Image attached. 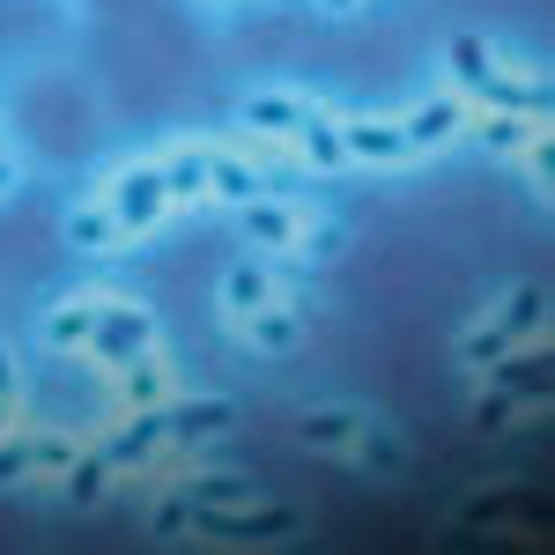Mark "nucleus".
I'll return each instance as SVG.
<instances>
[{
	"label": "nucleus",
	"mask_w": 555,
	"mask_h": 555,
	"mask_svg": "<svg viewBox=\"0 0 555 555\" xmlns=\"http://www.w3.org/2000/svg\"><path fill=\"white\" fill-rule=\"evenodd\" d=\"M156 341V326H149V311H127V304H96V326H89V356L96 363H112V371H127L141 363Z\"/></svg>",
	"instance_id": "nucleus-1"
},
{
	"label": "nucleus",
	"mask_w": 555,
	"mask_h": 555,
	"mask_svg": "<svg viewBox=\"0 0 555 555\" xmlns=\"http://www.w3.org/2000/svg\"><path fill=\"white\" fill-rule=\"evenodd\" d=\"M112 222H119V237H133V230H149L156 215H164V164H133V171H119V185H112Z\"/></svg>",
	"instance_id": "nucleus-2"
},
{
	"label": "nucleus",
	"mask_w": 555,
	"mask_h": 555,
	"mask_svg": "<svg viewBox=\"0 0 555 555\" xmlns=\"http://www.w3.org/2000/svg\"><path fill=\"white\" fill-rule=\"evenodd\" d=\"M193 518H201V526H208V533H222V541H267V533H289V526H297V518L289 512H222V504H193Z\"/></svg>",
	"instance_id": "nucleus-3"
},
{
	"label": "nucleus",
	"mask_w": 555,
	"mask_h": 555,
	"mask_svg": "<svg viewBox=\"0 0 555 555\" xmlns=\"http://www.w3.org/2000/svg\"><path fill=\"white\" fill-rule=\"evenodd\" d=\"M230 400H171L164 408V437H178V444H193V437H215V429H230Z\"/></svg>",
	"instance_id": "nucleus-4"
},
{
	"label": "nucleus",
	"mask_w": 555,
	"mask_h": 555,
	"mask_svg": "<svg viewBox=\"0 0 555 555\" xmlns=\"http://www.w3.org/2000/svg\"><path fill=\"white\" fill-rule=\"evenodd\" d=\"M156 444H164V408H141V415H133L127 429H112L104 460H112V467H141V460H149Z\"/></svg>",
	"instance_id": "nucleus-5"
},
{
	"label": "nucleus",
	"mask_w": 555,
	"mask_h": 555,
	"mask_svg": "<svg viewBox=\"0 0 555 555\" xmlns=\"http://www.w3.org/2000/svg\"><path fill=\"white\" fill-rule=\"evenodd\" d=\"M341 156L392 164V156H408V133H400V127H378V119H341Z\"/></svg>",
	"instance_id": "nucleus-6"
},
{
	"label": "nucleus",
	"mask_w": 555,
	"mask_h": 555,
	"mask_svg": "<svg viewBox=\"0 0 555 555\" xmlns=\"http://www.w3.org/2000/svg\"><path fill=\"white\" fill-rule=\"evenodd\" d=\"M481 104H496V112H533V119H548L555 112V89L533 75V82H504V75H489L481 82Z\"/></svg>",
	"instance_id": "nucleus-7"
},
{
	"label": "nucleus",
	"mask_w": 555,
	"mask_h": 555,
	"mask_svg": "<svg viewBox=\"0 0 555 555\" xmlns=\"http://www.w3.org/2000/svg\"><path fill=\"white\" fill-rule=\"evenodd\" d=\"M253 133H282V141H297V127H304V104L297 96H245V112H237Z\"/></svg>",
	"instance_id": "nucleus-8"
},
{
	"label": "nucleus",
	"mask_w": 555,
	"mask_h": 555,
	"mask_svg": "<svg viewBox=\"0 0 555 555\" xmlns=\"http://www.w3.org/2000/svg\"><path fill=\"white\" fill-rule=\"evenodd\" d=\"M237 230L259 237V245H297V215L274 208V201H245V208H237Z\"/></svg>",
	"instance_id": "nucleus-9"
},
{
	"label": "nucleus",
	"mask_w": 555,
	"mask_h": 555,
	"mask_svg": "<svg viewBox=\"0 0 555 555\" xmlns=\"http://www.w3.org/2000/svg\"><path fill=\"white\" fill-rule=\"evenodd\" d=\"M208 193V156L201 149H178L164 164V201H201Z\"/></svg>",
	"instance_id": "nucleus-10"
},
{
	"label": "nucleus",
	"mask_w": 555,
	"mask_h": 555,
	"mask_svg": "<svg viewBox=\"0 0 555 555\" xmlns=\"http://www.w3.org/2000/svg\"><path fill=\"white\" fill-rule=\"evenodd\" d=\"M489 371H496V385H504V392H518V400H548V363H541V356H533V363H518L512 348H504Z\"/></svg>",
	"instance_id": "nucleus-11"
},
{
	"label": "nucleus",
	"mask_w": 555,
	"mask_h": 555,
	"mask_svg": "<svg viewBox=\"0 0 555 555\" xmlns=\"http://www.w3.org/2000/svg\"><path fill=\"white\" fill-rule=\"evenodd\" d=\"M208 193H222L230 208H245V201H259V171L253 164H230V156H208Z\"/></svg>",
	"instance_id": "nucleus-12"
},
{
	"label": "nucleus",
	"mask_w": 555,
	"mask_h": 555,
	"mask_svg": "<svg viewBox=\"0 0 555 555\" xmlns=\"http://www.w3.org/2000/svg\"><path fill=\"white\" fill-rule=\"evenodd\" d=\"M460 119H467V112H460L452 96H437V104H423V112H415L400 133H408V149H429V141H444V133L460 127Z\"/></svg>",
	"instance_id": "nucleus-13"
},
{
	"label": "nucleus",
	"mask_w": 555,
	"mask_h": 555,
	"mask_svg": "<svg viewBox=\"0 0 555 555\" xmlns=\"http://www.w3.org/2000/svg\"><path fill=\"white\" fill-rule=\"evenodd\" d=\"M452 75H460V82H467L474 96H481V82L496 75V60H489V44L474 38V30H467V38H452Z\"/></svg>",
	"instance_id": "nucleus-14"
},
{
	"label": "nucleus",
	"mask_w": 555,
	"mask_h": 555,
	"mask_svg": "<svg viewBox=\"0 0 555 555\" xmlns=\"http://www.w3.org/2000/svg\"><path fill=\"white\" fill-rule=\"evenodd\" d=\"M222 297H230V311L245 319V311H259V304L274 297V282H267L259 267H230V282H222Z\"/></svg>",
	"instance_id": "nucleus-15"
},
{
	"label": "nucleus",
	"mask_w": 555,
	"mask_h": 555,
	"mask_svg": "<svg viewBox=\"0 0 555 555\" xmlns=\"http://www.w3.org/2000/svg\"><path fill=\"white\" fill-rule=\"evenodd\" d=\"M541 319H548V297H541V289H518V297L504 304V319H496V326H504L512 341H526V334H541Z\"/></svg>",
	"instance_id": "nucleus-16"
},
{
	"label": "nucleus",
	"mask_w": 555,
	"mask_h": 555,
	"mask_svg": "<svg viewBox=\"0 0 555 555\" xmlns=\"http://www.w3.org/2000/svg\"><path fill=\"white\" fill-rule=\"evenodd\" d=\"M297 141H304V149H311V164H341V127H334L326 112H304Z\"/></svg>",
	"instance_id": "nucleus-17"
},
{
	"label": "nucleus",
	"mask_w": 555,
	"mask_h": 555,
	"mask_svg": "<svg viewBox=\"0 0 555 555\" xmlns=\"http://www.w3.org/2000/svg\"><path fill=\"white\" fill-rule=\"evenodd\" d=\"M89 326H96V304H67V311H52V319H44V341H52V348H75V341H89Z\"/></svg>",
	"instance_id": "nucleus-18"
},
{
	"label": "nucleus",
	"mask_w": 555,
	"mask_h": 555,
	"mask_svg": "<svg viewBox=\"0 0 555 555\" xmlns=\"http://www.w3.org/2000/svg\"><path fill=\"white\" fill-rule=\"evenodd\" d=\"M533 133H548V119H512V112L504 119H481V141L489 149H526Z\"/></svg>",
	"instance_id": "nucleus-19"
},
{
	"label": "nucleus",
	"mask_w": 555,
	"mask_h": 555,
	"mask_svg": "<svg viewBox=\"0 0 555 555\" xmlns=\"http://www.w3.org/2000/svg\"><path fill=\"white\" fill-rule=\"evenodd\" d=\"M245 319H253V341L259 348H274V356H282V348H297V319H282V311H267V304L245 311Z\"/></svg>",
	"instance_id": "nucleus-20"
},
{
	"label": "nucleus",
	"mask_w": 555,
	"mask_h": 555,
	"mask_svg": "<svg viewBox=\"0 0 555 555\" xmlns=\"http://www.w3.org/2000/svg\"><path fill=\"white\" fill-rule=\"evenodd\" d=\"M119 378H127V400H133V408H164V371H156L149 356H141V363H127Z\"/></svg>",
	"instance_id": "nucleus-21"
},
{
	"label": "nucleus",
	"mask_w": 555,
	"mask_h": 555,
	"mask_svg": "<svg viewBox=\"0 0 555 555\" xmlns=\"http://www.w3.org/2000/svg\"><path fill=\"white\" fill-rule=\"evenodd\" d=\"M67 237L96 253V245H112V237H119V222H112V208H82L75 222H67Z\"/></svg>",
	"instance_id": "nucleus-22"
},
{
	"label": "nucleus",
	"mask_w": 555,
	"mask_h": 555,
	"mask_svg": "<svg viewBox=\"0 0 555 555\" xmlns=\"http://www.w3.org/2000/svg\"><path fill=\"white\" fill-rule=\"evenodd\" d=\"M297 429L311 444H356V415H304Z\"/></svg>",
	"instance_id": "nucleus-23"
},
{
	"label": "nucleus",
	"mask_w": 555,
	"mask_h": 555,
	"mask_svg": "<svg viewBox=\"0 0 555 555\" xmlns=\"http://www.w3.org/2000/svg\"><path fill=\"white\" fill-rule=\"evenodd\" d=\"M75 481H67V496H75V504H89V496H96V489H104V474H112V460H104V452H96V460H75Z\"/></svg>",
	"instance_id": "nucleus-24"
},
{
	"label": "nucleus",
	"mask_w": 555,
	"mask_h": 555,
	"mask_svg": "<svg viewBox=\"0 0 555 555\" xmlns=\"http://www.w3.org/2000/svg\"><path fill=\"white\" fill-rule=\"evenodd\" d=\"M30 467H38V437H15V444H0V481H23Z\"/></svg>",
	"instance_id": "nucleus-25"
},
{
	"label": "nucleus",
	"mask_w": 555,
	"mask_h": 555,
	"mask_svg": "<svg viewBox=\"0 0 555 555\" xmlns=\"http://www.w3.org/2000/svg\"><path fill=\"white\" fill-rule=\"evenodd\" d=\"M504 348H518L504 326H481V334H467V363H481V371H489V363H496Z\"/></svg>",
	"instance_id": "nucleus-26"
},
{
	"label": "nucleus",
	"mask_w": 555,
	"mask_h": 555,
	"mask_svg": "<svg viewBox=\"0 0 555 555\" xmlns=\"http://www.w3.org/2000/svg\"><path fill=\"white\" fill-rule=\"evenodd\" d=\"M245 496H253V489H245V481H230V474H215V481L193 489V504H245Z\"/></svg>",
	"instance_id": "nucleus-27"
},
{
	"label": "nucleus",
	"mask_w": 555,
	"mask_h": 555,
	"mask_svg": "<svg viewBox=\"0 0 555 555\" xmlns=\"http://www.w3.org/2000/svg\"><path fill=\"white\" fill-rule=\"evenodd\" d=\"M512 423V392H489L481 408H474V429H504Z\"/></svg>",
	"instance_id": "nucleus-28"
},
{
	"label": "nucleus",
	"mask_w": 555,
	"mask_h": 555,
	"mask_svg": "<svg viewBox=\"0 0 555 555\" xmlns=\"http://www.w3.org/2000/svg\"><path fill=\"white\" fill-rule=\"evenodd\" d=\"M356 452H363L371 467H400V444H392V437H363V429H356Z\"/></svg>",
	"instance_id": "nucleus-29"
},
{
	"label": "nucleus",
	"mask_w": 555,
	"mask_h": 555,
	"mask_svg": "<svg viewBox=\"0 0 555 555\" xmlns=\"http://www.w3.org/2000/svg\"><path fill=\"white\" fill-rule=\"evenodd\" d=\"M297 237H304V253H341V230H334V222H311Z\"/></svg>",
	"instance_id": "nucleus-30"
},
{
	"label": "nucleus",
	"mask_w": 555,
	"mask_h": 555,
	"mask_svg": "<svg viewBox=\"0 0 555 555\" xmlns=\"http://www.w3.org/2000/svg\"><path fill=\"white\" fill-rule=\"evenodd\" d=\"M38 467H75V444H60V437H38Z\"/></svg>",
	"instance_id": "nucleus-31"
},
{
	"label": "nucleus",
	"mask_w": 555,
	"mask_h": 555,
	"mask_svg": "<svg viewBox=\"0 0 555 555\" xmlns=\"http://www.w3.org/2000/svg\"><path fill=\"white\" fill-rule=\"evenodd\" d=\"M15 392V363H8V348H0V400Z\"/></svg>",
	"instance_id": "nucleus-32"
},
{
	"label": "nucleus",
	"mask_w": 555,
	"mask_h": 555,
	"mask_svg": "<svg viewBox=\"0 0 555 555\" xmlns=\"http://www.w3.org/2000/svg\"><path fill=\"white\" fill-rule=\"evenodd\" d=\"M0 193H8V156H0Z\"/></svg>",
	"instance_id": "nucleus-33"
},
{
	"label": "nucleus",
	"mask_w": 555,
	"mask_h": 555,
	"mask_svg": "<svg viewBox=\"0 0 555 555\" xmlns=\"http://www.w3.org/2000/svg\"><path fill=\"white\" fill-rule=\"evenodd\" d=\"M0 423H8V400H0Z\"/></svg>",
	"instance_id": "nucleus-34"
},
{
	"label": "nucleus",
	"mask_w": 555,
	"mask_h": 555,
	"mask_svg": "<svg viewBox=\"0 0 555 555\" xmlns=\"http://www.w3.org/2000/svg\"><path fill=\"white\" fill-rule=\"evenodd\" d=\"M326 8H348V0H326Z\"/></svg>",
	"instance_id": "nucleus-35"
}]
</instances>
